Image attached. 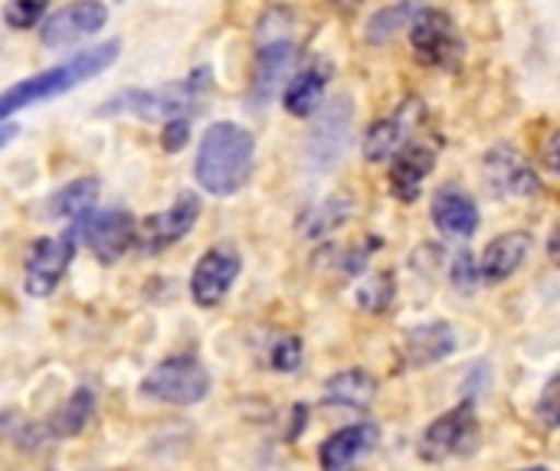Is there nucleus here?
I'll return each instance as SVG.
<instances>
[{"instance_id":"f257e3e1","label":"nucleus","mask_w":560,"mask_h":471,"mask_svg":"<svg viewBox=\"0 0 560 471\" xmlns=\"http://www.w3.org/2000/svg\"><path fill=\"white\" fill-rule=\"evenodd\" d=\"M253 164H256L253 131H246L236 121H213L200 138L194 177L207 193L233 197L249 184Z\"/></svg>"},{"instance_id":"f03ea898","label":"nucleus","mask_w":560,"mask_h":471,"mask_svg":"<svg viewBox=\"0 0 560 471\" xmlns=\"http://www.w3.org/2000/svg\"><path fill=\"white\" fill-rule=\"evenodd\" d=\"M118 49H121L118 39H105L102 46H92V49H85V52H75V56H72L69 62H62V66H52V69H46V72H36V75H30V79L16 82V85H10V89H3V92H0V121L10 118V115L20 111V108H30V105H36V102L56 98V95H66V92H72L75 85L95 79L98 72H105V69L118 59Z\"/></svg>"},{"instance_id":"7ed1b4c3","label":"nucleus","mask_w":560,"mask_h":471,"mask_svg":"<svg viewBox=\"0 0 560 471\" xmlns=\"http://www.w3.org/2000/svg\"><path fill=\"white\" fill-rule=\"evenodd\" d=\"M256 36H259V52H256V79L249 89V102H253V108H262L266 102H272L279 85L285 79H292V66H295V20H292V13L282 7L266 10Z\"/></svg>"},{"instance_id":"20e7f679","label":"nucleus","mask_w":560,"mask_h":471,"mask_svg":"<svg viewBox=\"0 0 560 471\" xmlns=\"http://www.w3.org/2000/svg\"><path fill=\"white\" fill-rule=\"evenodd\" d=\"M210 89V69H197L194 75H187L184 82L174 85H161V89H135V92H121L115 95L102 111L105 115H138V118H190L187 111L197 108L200 95Z\"/></svg>"},{"instance_id":"39448f33","label":"nucleus","mask_w":560,"mask_h":471,"mask_svg":"<svg viewBox=\"0 0 560 471\" xmlns=\"http://www.w3.org/2000/svg\"><path fill=\"white\" fill-rule=\"evenodd\" d=\"M482 439V429H479V416H476V403L472 400H463L459 407L446 410L440 420H433L420 443H417V452L423 462H450V459H463V456H472L476 446Z\"/></svg>"},{"instance_id":"423d86ee","label":"nucleus","mask_w":560,"mask_h":471,"mask_svg":"<svg viewBox=\"0 0 560 471\" xmlns=\"http://www.w3.org/2000/svg\"><path fill=\"white\" fill-rule=\"evenodd\" d=\"M410 43L423 66L433 69H459L466 43L453 23V16L440 7H420L410 23Z\"/></svg>"},{"instance_id":"0eeeda50","label":"nucleus","mask_w":560,"mask_h":471,"mask_svg":"<svg viewBox=\"0 0 560 471\" xmlns=\"http://www.w3.org/2000/svg\"><path fill=\"white\" fill-rule=\"evenodd\" d=\"M141 393L171 407H194L210 393V374L197 357H171L141 380Z\"/></svg>"},{"instance_id":"6e6552de","label":"nucleus","mask_w":560,"mask_h":471,"mask_svg":"<svg viewBox=\"0 0 560 471\" xmlns=\"http://www.w3.org/2000/svg\"><path fill=\"white\" fill-rule=\"evenodd\" d=\"M75 236L85 239V246L102 266H115L138 243V226L125 210H102L75 220Z\"/></svg>"},{"instance_id":"1a4fd4ad","label":"nucleus","mask_w":560,"mask_h":471,"mask_svg":"<svg viewBox=\"0 0 560 471\" xmlns=\"http://www.w3.org/2000/svg\"><path fill=\"white\" fill-rule=\"evenodd\" d=\"M75 226L59 233V236H46L39 239L33 249H30V259H26V292L33 298H46L59 289V282L66 279L69 272V262L75 256Z\"/></svg>"},{"instance_id":"9d476101","label":"nucleus","mask_w":560,"mask_h":471,"mask_svg":"<svg viewBox=\"0 0 560 471\" xmlns=\"http://www.w3.org/2000/svg\"><path fill=\"white\" fill-rule=\"evenodd\" d=\"M197 216H200V200L194 193H180L167 210L151 213V216L141 220V226H138V249L144 256L164 252L167 246L180 243L194 229Z\"/></svg>"},{"instance_id":"9b49d317","label":"nucleus","mask_w":560,"mask_h":471,"mask_svg":"<svg viewBox=\"0 0 560 471\" xmlns=\"http://www.w3.org/2000/svg\"><path fill=\"white\" fill-rule=\"evenodd\" d=\"M420 121H423V102L420 98L400 102L387 118H381V121H374L368 128V134H364V157L371 164L397 157L410 144V138H413Z\"/></svg>"},{"instance_id":"f8f14e48","label":"nucleus","mask_w":560,"mask_h":471,"mask_svg":"<svg viewBox=\"0 0 560 471\" xmlns=\"http://www.w3.org/2000/svg\"><path fill=\"white\" fill-rule=\"evenodd\" d=\"M240 252L230 249V246H213L200 256V262L194 266V275H190V298L200 305V308H217L233 282L240 279Z\"/></svg>"},{"instance_id":"ddd939ff","label":"nucleus","mask_w":560,"mask_h":471,"mask_svg":"<svg viewBox=\"0 0 560 471\" xmlns=\"http://www.w3.org/2000/svg\"><path fill=\"white\" fill-rule=\"evenodd\" d=\"M108 20V7L102 0H75L62 10H56L43 30H39V39L46 49H66V46H75L82 43L85 36H95Z\"/></svg>"},{"instance_id":"4468645a","label":"nucleus","mask_w":560,"mask_h":471,"mask_svg":"<svg viewBox=\"0 0 560 471\" xmlns=\"http://www.w3.org/2000/svg\"><path fill=\"white\" fill-rule=\"evenodd\" d=\"M482 170L489 187L499 197H532L541 190L538 174L528 167V161L512 148V144H499L482 157Z\"/></svg>"},{"instance_id":"2eb2a0df","label":"nucleus","mask_w":560,"mask_h":471,"mask_svg":"<svg viewBox=\"0 0 560 471\" xmlns=\"http://www.w3.org/2000/svg\"><path fill=\"white\" fill-rule=\"evenodd\" d=\"M381 443V429L374 423H354L331 433L318 449L322 471H354Z\"/></svg>"},{"instance_id":"dca6fc26","label":"nucleus","mask_w":560,"mask_h":471,"mask_svg":"<svg viewBox=\"0 0 560 471\" xmlns=\"http://www.w3.org/2000/svg\"><path fill=\"white\" fill-rule=\"evenodd\" d=\"M433 167H436V144L410 141L390 164V193L404 203H413Z\"/></svg>"},{"instance_id":"f3484780","label":"nucleus","mask_w":560,"mask_h":471,"mask_svg":"<svg viewBox=\"0 0 560 471\" xmlns=\"http://www.w3.org/2000/svg\"><path fill=\"white\" fill-rule=\"evenodd\" d=\"M456 331L446 325V321H430V325H417L404 334V344H400V354H404V364L413 367V370H423V367H433L446 357L456 354Z\"/></svg>"},{"instance_id":"a211bd4d","label":"nucleus","mask_w":560,"mask_h":471,"mask_svg":"<svg viewBox=\"0 0 560 471\" xmlns=\"http://www.w3.org/2000/svg\"><path fill=\"white\" fill-rule=\"evenodd\" d=\"M433 223L450 239H469L479 229V207L463 187L446 184L433 193Z\"/></svg>"},{"instance_id":"6ab92c4d","label":"nucleus","mask_w":560,"mask_h":471,"mask_svg":"<svg viewBox=\"0 0 560 471\" xmlns=\"http://www.w3.org/2000/svg\"><path fill=\"white\" fill-rule=\"evenodd\" d=\"M528 252H532V236L528 233H502V236H495L486 249H482V256H479V279L486 282V285H502V282H509L518 269H522V262L528 259Z\"/></svg>"},{"instance_id":"aec40b11","label":"nucleus","mask_w":560,"mask_h":471,"mask_svg":"<svg viewBox=\"0 0 560 471\" xmlns=\"http://www.w3.org/2000/svg\"><path fill=\"white\" fill-rule=\"evenodd\" d=\"M328 75H331V66H328L325 59H312V62H305L299 72H292V79H289V85H285V92H282L285 111L295 115V118L315 115V108L322 105Z\"/></svg>"},{"instance_id":"412c9836","label":"nucleus","mask_w":560,"mask_h":471,"mask_svg":"<svg viewBox=\"0 0 560 471\" xmlns=\"http://www.w3.org/2000/svg\"><path fill=\"white\" fill-rule=\"evenodd\" d=\"M374 397H377V380L361 367L335 374L322 390L325 407H345V410H368Z\"/></svg>"},{"instance_id":"4be33fe9","label":"nucleus","mask_w":560,"mask_h":471,"mask_svg":"<svg viewBox=\"0 0 560 471\" xmlns=\"http://www.w3.org/2000/svg\"><path fill=\"white\" fill-rule=\"evenodd\" d=\"M95 197H98V184L92 177L72 180L46 200L43 216L46 220H82L92 210Z\"/></svg>"},{"instance_id":"5701e85b","label":"nucleus","mask_w":560,"mask_h":471,"mask_svg":"<svg viewBox=\"0 0 560 471\" xmlns=\"http://www.w3.org/2000/svg\"><path fill=\"white\" fill-rule=\"evenodd\" d=\"M420 7H423V3H417V0H400V3L381 7V10L368 20V26H364V39H368L371 46L390 43L394 36L404 33V26L413 23V16H417Z\"/></svg>"},{"instance_id":"b1692460","label":"nucleus","mask_w":560,"mask_h":471,"mask_svg":"<svg viewBox=\"0 0 560 471\" xmlns=\"http://www.w3.org/2000/svg\"><path fill=\"white\" fill-rule=\"evenodd\" d=\"M92 410H95V397H92V390L82 387V390H75V393L49 416L46 433H49L52 439H72V436H79V433L85 429Z\"/></svg>"},{"instance_id":"393cba45","label":"nucleus","mask_w":560,"mask_h":471,"mask_svg":"<svg viewBox=\"0 0 560 471\" xmlns=\"http://www.w3.org/2000/svg\"><path fill=\"white\" fill-rule=\"evenodd\" d=\"M394 298H397V282L390 272H374L354 289V302L368 315H384L394 305Z\"/></svg>"},{"instance_id":"a878e982","label":"nucleus","mask_w":560,"mask_h":471,"mask_svg":"<svg viewBox=\"0 0 560 471\" xmlns=\"http://www.w3.org/2000/svg\"><path fill=\"white\" fill-rule=\"evenodd\" d=\"M46 7H49V0H10L3 7V23L10 30H30L43 20Z\"/></svg>"},{"instance_id":"bb28decb","label":"nucleus","mask_w":560,"mask_h":471,"mask_svg":"<svg viewBox=\"0 0 560 471\" xmlns=\"http://www.w3.org/2000/svg\"><path fill=\"white\" fill-rule=\"evenodd\" d=\"M302 354H305V344L302 338L289 334V338H279L269 351V367L279 370V374H292L302 367Z\"/></svg>"},{"instance_id":"cd10ccee","label":"nucleus","mask_w":560,"mask_h":471,"mask_svg":"<svg viewBox=\"0 0 560 471\" xmlns=\"http://www.w3.org/2000/svg\"><path fill=\"white\" fill-rule=\"evenodd\" d=\"M535 416L545 429H560V374H555L541 397H538V407H535Z\"/></svg>"},{"instance_id":"c85d7f7f","label":"nucleus","mask_w":560,"mask_h":471,"mask_svg":"<svg viewBox=\"0 0 560 471\" xmlns=\"http://www.w3.org/2000/svg\"><path fill=\"white\" fill-rule=\"evenodd\" d=\"M187 141H190V118H171V121H164L161 148H164L167 154H177Z\"/></svg>"},{"instance_id":"c756f323","label":"nucleus","mask_w":560,"mask_h":471,"mask_svg":"<svg viewBox=\"0 0 560 471\" xmlns=\"http://www.w3.org/2000/svg\"><path fill=\"white\" fill-rule=\"evenodd\" d=\"M453 282H456V289H463V292H472V285L482 282V279H479V262H476L469 252H459V256H456V262H453Z\"/></svg>"},{"instance_id":"7c9ffc66","label":"nucleus","mask_w":560,"mask_h":471,"mask_svg":"<svg viewBox=\"0 0 560 471\" xmlns=\"http://www.w3.org/2000/svg\"><path fill=\"white\" fill-rule=\"evenodd\" d=\"M541 164H545L551 174H558L560 177V128L545 138V144H541Z\"/></svg>"},{"instance_id":"2f4dec72","label":"nucleus","mask_w":560,"mask_h":471,"mask_svg":"<svg viewBox=\"0 0 560 471\" xmlns=\"http://www.w3.org/2000/svg\"><path fill=\"white\" fill-rule=\"evenodd\" d=\"M548 256H551V262L560 269V223L555 226V233H551V239H548Z\"/></svg>"},{"instance_id":"473e14b6","label":"nucleus","mask_w":560,"mask_h":471,"mask_svg":"<svg viewBox=\"0 0 560 471\" xmlns=\"http://www.w3.org/2000/svg\"><path fill=\"white\" fill-rule=\"evenodd\" d=\"M16 131H20L16 125H10V121H0V148H7V144L16 138Z\"/></svg>"},{"instance_id":"72a5a7b5","label":"nucleus","mask_w":560,"mask_h":471,"mask_svg":"<svg viewBox=\"0 0 560 471\" xmlns=\"http://www.w3.org/2000/svg\"><path fill=\"white\" fill-rule=\"evenodd\" d=\"M331 3H335V7H341V10H354L361 0H331Z\"/></svg>"},{"instance_id":"f704fd0d","label":"nucleus","mask_w":560,"mask_h":471,"mask_svg":"<svg viewBox=\"0 0 560 471\" xmlns=\"http://www.w3.org/2000/svg\"><path fill=\"white\" fill-rule=\"evenodd\" d=\"M518 471H551L548 466H528V469H518Z\"/></svg>"}]
</instances>
